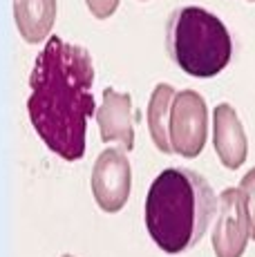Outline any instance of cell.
I'll use <instances>...</instances> for the list:
<instances>
[{
    "mask_svg": "<svg viewBox=\"0 0 255 257\" xmlns=\"http://www.w3.org/2000/svg\"><path fill=\"white\" fill-rule=\"evenodd\" d=\"M94 65L85 47L50 36L29 76L27 112L36 135L65 161L85 155V130L96 112Z\"/></svg>",
    "mask_w": 255,
    "mask_h": 257,
    "instance_id": "cell-1",
    "label": "cell"
},
{
    "mask_svg": "<svg viewBox=\"0 0 255 257\" xmlns=\"http://www.w3.org/2000/svg\"><path fill=\"white\" fill-rule=\"evenodd\" d=\"M215 204L213 188L199 172L168 168L146 197V228L164 253H184L208 230Z\"/></svg>",
    "mask_w": 255,
    "mask_h": 257,
    "instance_id": "cell-2",
    "label": "cell"
},
{
    "mask_svg": "<svg viewBox=\"0 0 255 257\" xmlns=\"http://www.w3.org/2000/svg\"><path fill=\"white\" fill-rule=\"evenodd\" d=\"M85 5L92 16L99 18V21H105V18H110L112 14L116 12L119 0H85Z\"/></svg>",
    "mask_w": 255,
    "mask_h": 257,
    "instance_id": "cell-12",
    "label": "cell"
},
{
    "mask_svg": "<svg viewBox=\"0 0 255 257\" xmlns=\"http://www.w3.org/2000/svg\"><path fill=\"white\" fill-rule=\"evenodd\" d=\"M213 146L219 161L230 170H237L246 161L248 155L246 132H244L242 123H239L237 112L228 103L217 105L213 112Z\"/></svg>",
    "mask_w": 255,
    "mask_h": 257,
    "instance_id": "cell-8",
    "label": "cell"
},
{
    "mask_svg": "<svg viewBox=\"0 0 255 257\" xmlns=\"http://www.w3.org/2000/svg\"><path fill=\"white\" fill-rule=\"evenodd\" d=\"M168 135L173 152L193 159L206 146L208 137V110L206 101L193 90L177 92L170 105Z\"/></svg>",
    "mask_w": 255,
    "mask_h": 257,
    "instance_id": "cell-4",
    "label": "cell"
},
{
    "mask_svg": "<svg viewBox=\"0 0 255 257\" xmlns=\"http://www.w3.org/2000/svg\"><path fill=\"white\" fill-rule=\"evenodd\" d=\"M175 94L177 92H175L173 85H168V83H159V85L155 87L153 96H150L148 112H146L150 137H153L157 150H161L164 155H170V152H173L170 135H168V121H170V105H173Z\"/></svg>",
    "mask_w": 255,
    "mask_h": 257,
    "instance_id": "cell-10",
    "label": "cell"
},
{
    "mask_svg": "<svg viewBox=\"0 0 255 257\" xmlns=\"http://www.w3.org/2000/svg\"><path fill=\"white\" fill-rule=\"evenodd\" d=\"M251 3H255V0H251Z\"/></svg>",
    "mask_w": 255,
    "mask_h": 257,
    "instance_id": "cell-14",
    "label": "cell"
},
{
    "mask_svg": "<svg viewBox=\"0 0 255 257\" xmlns=\"http://www.w3.org/2000/svg\"><path fill=\"white\" fill-rule=\"evenodd\" d=\"M239 190L246 197V212H248V228H251V237L255 241V168L248 170L246 175L242 177V184H239Z\"/></svg>",
    "mask_w": 255,
    "mask_h": 257,
    "instance_id": "cell-11",
    "label": "cell"
},
{
    "mask_svg": "<svg viewBox=\"0 0 255 257\" xmlns=\"http://www.w3.org/2000/svg\"><path fill=\"white\" fill-rule=\"evenodd\" d=\"M14 21L25 43H43L56 21V0H14Z\"/></svg>",
    "mask_w": 255,
    "mask_h": 257,
    "instance_id": "cell-9",
    "label": "cell"
},
{
    "mask_svg": "<svg viewBox=\"0 0 255 257\" xmlns=\"http://www.w3.org/2000/svg\"><path fill=\"white\" fill-rule=\"evenodd\" d=\"M166 49L175 65L197 78L217 76L233 56L228 29L202 7H181L170 14Z\"/></svg>",
    "mask_w": 255,
    "mask_h": 257,
    "instance_id": "cell-3",
    "label": "cell"
},
{
    "mask_svg": "<svg viewBox=\"0 0 255 257\" xmlns=\"http://www.w3.org/2000/svg\"><path fill=\"white\" fill-rule=\"evenodd\" d=\"M92 195L105 212H119L130 197L132 170L123 148H107L92 168Z\"/></svg>",
    "mask_w": 255,
    "mask_h": 257,
    "instance_id": "cell-5",
    "label": "cell"
},
{
    "mask_svg": "<svg viewBox=\"0 0 255 257\" xmlns=\"http://www.w3.org/2000/svg\"><path fill=\"white\" fill-rule=\"evenodd\" d=\"M251 237L246 197L239 188H226L219 195L217 224L213 230V250L217 257H242Z\"/></svg>",
    "mask_w": 255,
    "mask_h": 257,
    "instance_id": "cell-6",
    "label": "cell"
},
{
    "mask_svg": "<svg viewBox=\"0 0 255 257\" xmlns=\"http://www.w3.org/2000/svg\"><path fill=\"white\" fill-rule=\"evenodd\" d=\"M94 118L99 123L101 139L105 143L119 141L123 150L135 148V105L132 96L123 92H116L112 87L103 90V103L96 107Z\"/></svg>",
    "mask_w": 255,
    "mask_h": 257,
    "instance_id": "cell-7",
    "label": "cell"
},
{
    "mask_svg": "<svg viewBox=\"0 0 255 257\" xmlns=\"http://www.w3.org/2000/svg\"><path fill=\"white\" fill-rule=\"evenodd\" d=\"M63 257H74V255H63Z\"/></svg>",
    "mask_w": 255,
    "mask_h": 257,
    "instance_id": "cell-13",
    "label": "cell"
}]
</instances>
